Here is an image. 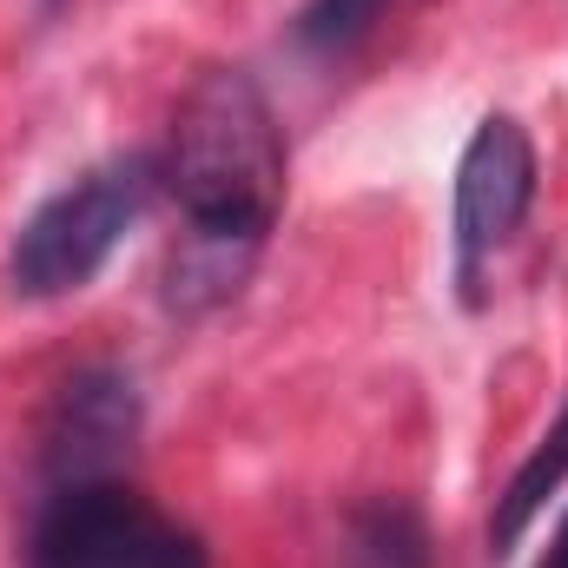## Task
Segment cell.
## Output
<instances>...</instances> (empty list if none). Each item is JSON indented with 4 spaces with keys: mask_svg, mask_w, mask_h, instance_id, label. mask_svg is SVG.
<instances>
[{
    "mask_svg": "<svg viewBox=\"0 0 568 568\" xmlns=\"http://www.w3.org/2000/svg\"><path fill=\"white\" fill-rule=\"evenodd\" d=\"M562 483H568V410L549 424V436L529 449V463L509 476V489H503V503H496V516H489V549L509 556V549L529 536V523L542 516V503H549Z\"/></svg>",
    "mask_w": 568,
    "mask_h": 568,
    "instance_id": "8992f818",
    "label": "cell"
},
{
    "mask_svg": "<svg viewBox=\"0 0 568 568\" xmlns=\"http://www.w3.org/2000/svg\"><path fill=\"white\" fill-rule=\"evenodd\" d=\"M152 185H159V159L126 152V159L93 165V172L73 179L67 192H53V199L13 232L7 284H13L20 297H33V304L93 284L106 272V258L126 245V232L145 219Z\"/></svg>",
    "mask_w": 568,
    "mask_h": 568,
    "instance_id": "7a4b0ae2",
    "label": "cell"
},
{
    "mask_svg": "<svg viewBox=\"0 0 568 568\" xmlns=\"http://www.w3.org/2000/svg\"><path fill=\"white\" fill-rule=\"evenodd\" d=\"M377 13H384V0H311L304 13H297V47L304 53H324V60H337V53H351L371 27H377Z\"/></svg>",
    "mask_w": 568,
    "mask_h": 568,
    "instance_id": "ba28073f",
    "label": "cell"
},
{
    "mask_svg": "<svg viewBox=\"0 0 568 568\" xmlns=\"http://www.w3.org/2000/svg\"><path fill=\"white\" fill-rule=\"evenodd\" d=\"M53 7H60V0H40V13H53Z\"/></svg>",
    "mask_w": 568,
    "mask_h": 568,
    "instance_id": "30bf717a",
    "label": "cell"
},
{
    "mask_svg": "<svg viewBox=\"0 0 568 568\" xmlns=\"http://www.w3.org/2000/svg\"><path fill=\"white\" fill-rule=\"evenodd\" d=\"M27 568H205V542L165 523L133 483L73 476L40 503Z\"/></svg>",
    "mask_w": 568,
    "mask_h": 568,
    "instance_id": "3957f363",
    "label": "cell"
},
{
    "mask_svg": "<svg viewBox=\"0 0 568 568\" xmlns=\"http://www.w3.org/2000/svg\"><path fill=\"white\" fill-rule=\"evenodd\" d=\"M159 179L185 212L165 297L172 311H212L245 284L284 205V133L252 73L212 67L185 93Z\"/></svg>",
    "mask_w": 568,
    "mask_h": 568,
    "instance_id": "6da1fadb",
    "label": "cell"
},
{
    "mask_svg": "<svg viewBox=\"0 0 568 568\" xmlns=\"http://www.w3.org/2000/svg\"><path fill=\"white\" fill-rule=\"evenodd\" d=\"M140 436V397L120 371H80L73 384H60L53 417H47V476L73 483V476H113V463L133 449Z\"/></svg>",
    "mask_w": 568,
    "mask_h": 568,
    "instance_id": "5b68a950",
    "label": "cell"
},
{
    "mask_svg": "<svg viewBox=\"0 0 568 568\" xmlns=\"http://www.w3.org/2000/svg\"><path fill=\"white\" fill-rule=\"evenodd\" d=\"M542 568H568V516H562V529H556V542H549V556H542Z\"/></svg>",
    "mask_w": 568,
    "mask_h": 568,
    "instance_id": "9c48e42d",
    "label": "cell"
},
{
    "mask_svg": "<svg viewBox=\"0 0 568 568\" xmlns=\"http://www.w3.org/2000/svg\"><path fill=\"white\" fill-rule=\"evenodd\" d=\"M344 568H429V536L404 503H371L344 529Z\"/></svg>",
    "mask_w": 568,
    "mask_h": 568,
    "instance_id": "52a82bcc",
    "label": "cell"
},
{
    "mask_svg": "<svg viewBox=\"0 0 568 568\" xmlns=\"http://www.w3.org/2000/svg\"><path fill=\"white\" fill-rule=\"evenodd\" d=\"M536 205V145L509 113H489L463 159H456V199H449V232H456V284L476 304L483 265L516 239V225Z\"/></svg>",
    "mask_w": 568,
    "mask_h": 568,
    "instance_id": "277c9868",
    "label": "cell"
}]
</instances>
